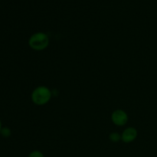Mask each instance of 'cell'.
<instances>
[{
	"label": "cell",
	"mask_w": 157,
	"mask_h": 157,
	"mask_svg": "<svg viewBox=\"0 0 157 157\" xmlns=\"http://www.w3.org/2000/svg\"><path fill=\"white\" fill-rule=\"evenodd\" d=\"M52 96V92L48 87L45 86H39L32 91V101L35 104L42 106L50 101Z\"/></svg>",
	"instance_id": "obj_1"
},
{
	"label": "cell",
	"mask_w": 157,
	"mask_h": 157,
	"mask_svg": "<svg viewBox=\"0 0 157 157\" xmlns=\"http://www.w3.org/2000/svg\"><path fill=\"white\" fill-rule=\"evenodd\" d=\"M49 44V38L44 32H36L30 37L29 45L35 51H42L47 48Z\"/></svg>",
	"instance_id": "obj_2"
},
{
	"label": "cell",
	"mask_w": 157,
	"mask_h": 157,
	"mask_svg": "<svg viewBox=\"0 0 157 157\" xmlns=\"http://www.w3.org/2000/svg\"><path fill=\"white\" fill-rule=\"evenodd\" d=\"M111 121L117 126H124L128 121V115L124 110H116L112 113Z\"/></svg>",
	"instance_id": "obj_3"
},
{
	"label": "cell",
	"mask_w": 157,
	"mask_h": 157,
	"mask_svg": "<svg viewBox=\"0 0 157 157\" xmlns=\"http://www.w3.org/2000/svg\"><path fill=\"white\" fill-rule=\"evenodd\" d=\"M137 137V130L134 127H128L124 130L121 135V140L123 142L129 144L136 140Z\"/></svg>",
	"instance_id": "obj_4"
},
{
	"label": "cell",
	"mask_w": 157,
	"mask_h": 157,
	"mask_svg": "<svg viewBox=\"0 0 157 157\" xmlns=\"http://www.w3.org/2000/svg\"><path fill=\"white\" fill-rule=\"evenodd\" d=\"M109 139L112 142L117 143L121 140V135H120L117 132H113L109 135Z\"/></svg>",
	"instance_id": "obj_5"
},
{
	"label": "cell",
	"mask_w": 157,
	"mask_h": 157,
	"mask_svg": "<svg viewBox=\"0 0 157 157\" xmlns=\"http://www.w3.org/2000/svg\"><path fill=\"white\" fill-rule=\"evenodd\" d=\"M0 133H1L2 136H4V137H9V136H11L10 129L7 128V127H4V128H2Z\"/></svg>",
	"instance_id": "obj_6"
},
{
	"label": "cell",
	"mask_w": 157,
	"mask_h": 157,
	"mask_svg": "<svg viewBox=\"0 0 157 157\" xmlns=\"http://www.w3.org/2000/svg\"><path fill=\"white\" fill-rule=\"evenodd\" d=\"M29 157H44V155H43L42 153H41L40 151L35 150V151L32 152V153L29 154Z\"/></svg>",
	"instance_id": "obj_7"
},
{
	"label": "cell",
	"mask_w": 157,
	"mask_h": 157,
	"mask_svg": "<svg viewBox=\"0 0 157 157\" xmlns=\"http://www.w3.org/2000/svg\"><path fill=\"white\" fill-rule=\"evenodd\" d=\"M1 130H2V123L1 121H0V131H1Z\"/></svg>",
	"instance_id": "obj_8"
}]
</instances>
